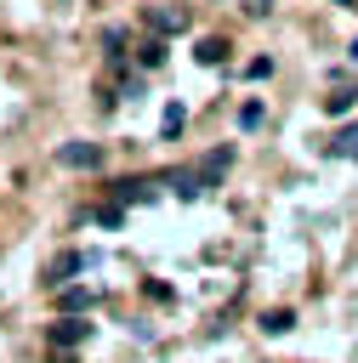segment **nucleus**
Returning a JSON list of instances; mask_svg holds the SVG:
<instances>
[{"label":"nucleus","instance_id":"nucleus-4","mask_svg":"<svg viewBox=\"0 0 358 363\" xmlns=\"http://www.w3.org/2000/svg\"><path fill=\"white\" fill-rule=\"evenodd\" d=\"M148 28H153V34H182V28H188V11H182V6H153V11H148Z\"/></svg>","mask_w":358,"mask_h":363},{"label":"nucleus","instance_id":"nucleus-2","mask_svg":"<svg viewBox=\"0 0 358 363\" xmlns=\"http://www.w3.org/2000/svg\"><path fill=\"white\" fill-rule=\"evenodd\" d=\"M227 164H233V147H227V142L205 153V164H199V182H205V193H210V187H216L222 176H227Z\"/></svg>","mask_w":358,"mask_h":363},{"label":"nucleus","instance_id":"nucleus-16","mask_svg":"<svg viewBox=\"0 0 358 363\" xmlns=\"http://www.w3.org/2000/svg\"><path fill=\"white\" fill-rule=\"evenodd\" d=\"M97 221H102V227H125V204H102Z\"/></svg>","mask_w":358,"mask_h":363},{"label":"nucleus","instance_id":"nucleus-3","mask_svg":"<svg viewBox=\"0 0 358 363\" xmlns=\"http://www.w3.org/2000/svg\"><path fill=\"white\" fill-rule=\"evenodd\" d=\"M85 335H91V323H85L80 312H68V318H57V323H51V346H80Z\"/></svg>","mask_w":358,"mask_h":363},{"label":"nucleus","instance_id":"nucleus-8","mask_svg":"<svg viewBox=\"0 0 358 363\" xmlns=\"http://www.w3.org/2000/svg\"><path fill=\"white\" fill-rule=\"evenodd\" d=\"M85 267H97V255H91V250H85V255H63V261L51 267V278H57V284H68V278H74V272H85Z\"/></svg>","mask_w":358,"mask_h":363},{"label":"nucleus","instance_id":"nucleus-7","mask_svg":"<svg viewBox=\"0 0 358 363\" xmlns=\"http://www.w3.org/2000/svg\"><path fill=\"white\" fill-rule=\"evenodd\" d=\"M108 193H114V204H142V199H153V182L148 176H131V182H119Z\"/></svg>","mask_w":358,"mask_h":363},{"label":"nucleus","instance_id":"nucleus-5","mask_svg":"<svg viewBox=\"0 0 358 363\" xmlns=\"http://www.w3.org/2000/svg\"><path fill=\"white\" fill-rule=\"evenodd\" d=\"M227 51H233V45H227L222 34H205V40L193 45V62H205V68H222V62H227Z\"/></svg>","mask_w":358,"mask_h":363},{"label":"nucleus","instance_id":"nucleus-19","mask_svg":"<svg viewBox=\"0 0 358 363\" xmlns=\"http://www.w3.org/2000/svg\"><path fill=\"white\" fill-rule=\"evenodd\" d=\"M341 6H352V0H341Z\"/></svg>","mask_w":358,"mask_h":363},{"label":"nucleus","instance_id":"nucleus-18","mask_svg":"<svg viewBox=\"0 0 358 363\" xmlns=\"http://www.w3.org/2000/svg\"><path fill=\"white\" fill-rule=\"evenodd\" d=\"M347 57H352V62H358V40H352V45H347Z\"/></svg>","mask_w":358,"mask_h":363},{"label":"nucleus","instance_id":"nucleus-12","mask_svg":"<svg viewBox=\"0 0 358 363\" xmlns=\"http://www.w3.org/2000/svg\"><path fill=\"white\" fill-rule=\"evenodd\" d=\"M136 57H142V68H159V62H165V34H153V40H148Z\"/></svg>","mask_w":358,"mask_h":363},{"label":"nucleus","instance_id":"nucleus-17","mask_svg":"<svg viewBox=\"0 0 358 363\" xmlns=\"http://www.w3.org/2000/svg\"><path fill=\"white\" fill-rule=\"evenodd\" d=\"M244 11H250V17H267V11H273V0H244Z\"/></svg>","mask_w":358,"mask_h":363},{"label":"nucleus","instance_id":"nucleus-1","mask_svg":"<svg viewBox=\"0 0 358 363\" xmlns=\"http://www.w3.org/2000/svg\"><path fill=\"white\" fill-rule=\"evenodd\" d=\"M57 164H68V170H102L108 164V147L102 142H63L57 147Z\"/></svg>","mask_w":358,"mask_h":363},{"label":"nucleus","instance_id":"nucleus-10","mask_svg":"<svg viewBox=\"0 0 358 363\" xmlns=\"http://www.w3.org/2000/svg\"><path fill=\"white\" fill-rule=\"evenodd\" d=\"M261 329H267V335H290V329H295V312H290V306H273V312L261 318Z\"/></svg>","mask_w":358,"mask_h":363},{"label":"nucleus","instance_id":"nucleus-6","mask_svg":"<svg viewBox=\"0 0 358 363\" xmlns=\"http://www.w3.org/2000/svg\"><path fill=\"white\" fill-rule=\"evenodd\" d=\"M352 102H358L352 79H335V85H330V96H324V113H330V119H341V113H352Z\"/></svg>","mask_w":358,"mask_h":363},{"label":"nucleus","instance_id":"nucleus-15","mask_svg":"<svg viewBox=\"0 0 358 363\" xmlns=\"http://www.w3.org/2000/svg\"><path fill=\"white\" fill-rule=\"evenodd\" d=\"M102 51H108V57L119 62V57H125V28H108V40H102Z\"/></svg>","mask_w":358,"mask_h":363},{"label":"nucleus","instance_id":"nucleus-13","mask_svg":"<svg viewBox=\"0 0 358 363\" xmlns=\"http://www.w3.org/2000/svg\"><path fill=\"white\" fill-rule=\"evenodd\" d=\"M261 119H267V113H261V102H244V108H239V130H256Z\"/></svg>","mask_w":358,"mask_h":363},{"label":"nucleus","instance_id":"nucleus-14","mask_svg":"<svg viewBox=\"0 0 358 363\" xmlns=\"http://www.w3.org/2000/svg\"><path fill=\"white\" fill-rule=\"evenodd\" d=\"M63 306H68V312H85V306H91V289H80V284L63 289Z\"/></svg>","mask_w":358,"mask_h":363},{"label":"nucleus","instance_id":"nucleus-9","mask_svg":"<svg viewBox=\"0 0 358 363\" xmlns=\"http://www.w3.org/2000/svg\"><path fill=\"white\" fill-rule=\"evenodd\" d=\"M330 153H341V159H358V119L335 130V142H330Z\"/></svg>","mask_w":358,"mask_h":363},{"label":"nucleus","instance_id":"nucleus-11","mask_svg":"<svg viewBox=\"0 0 358 363\" xmlns=\"http://www.w3.org/2000/svg\"><path fill=\"white\" fill-rule=\"evenodd\" d=\"M182 125H188V108H182V102H170V108H165V119H159V136H182Z\"/></svg>","mask_w":358,"mask_h":363}]
</instances>
